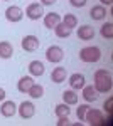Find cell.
Segmentation results:
<instances>
[{"mask_svg": "<svg viewBox=\"0 0 113 126\" xmlns=\"http://www.w3.org/2000/svg\"><path fill=\"white\" fill-rule=\"evenodd\" d=\"M113 87V79H112V74L106 71V69H98L94 72V89L98 93H110Z\"/></svg>", "mask_w": 113, "mask_h": 126, "instance_id": "6da1fadb", "label": "cell"}, {"mask_svg": "<svg viewBox=\"0 0 113 126\" xmlns=\"http://www.w3.org/2000/svg\"><path fill=\"white\" fill-rule=\"evenodd\" d=\"M79 59L86 62V64H93V62H98L101 59V50L100 47H94V46H90V47H83L79 50Z\"/></svg>", "mask_w": 113, "mask_h": 126, "instance_id": "7a4b0ae2", "label": "cell"}, {"mask_svg": "<svg viewBox=\"0 0 113 126\" xmlns=\"http://www.w3.org/2000/svg\"><path fill=\"white\" fill-rule=\"evenodd\" d=\"M46 59L49 62H52V64H57V62H61L64 59V50L59 46H51L46 50Z\"/></svg>", "mask_w": 113, "mask_h": 126, "instance_id": "3957f363", "label": "cell"}, {"mask_svg": "<svg viewBox=\"0 0 113 126\" xmlns=\"http://www.w3.org/2000/svg\"><path fill=\"white\" fill-rule=\"evenodd\" d=\"M5 19L9 22H12V24H17V22H20L24 19V10L20 7H17V5H12V7H9L5 10Z\"/></svg>", "mask_w": 113, "mask_h": 126, "instance_id": "277c9868", "label": "cell"}, {"mask_svg": "<svg viewBox=\"0 0 113 126\" xmlns=\"http://www.w3.org/2000/svg\"><path fill=\"white\" fill-rule=\"evenodd\" d=\"M103 113L100 111V109H94V108H90L88 109V113H86V118L85 121L88 123V125L91 126H100L101 125V119H103Z\"/></svg>", "mask_w": 113, "mask_h": 126, "instance_id": "5b68a950", "label": "cell"}, {"mask_svg": "<svg viewBox=\"0 0 113 126\" xmlns=\"http://www.w3.org/2000/svg\"><path fill=\"white\" fill-rule=\"evenodd\" d=\"M20 46L24 50H27V52H34V50H37L39 46H41V40L36 37V35H25L22 42H20Z\"/></svg>", "mask_w": 113, "mask_h": 126, "instance_id": "8992f818", "label": "cell"}, {"mask_svg": "<svg viewBox=\"0 0 113 126\" xmlns=\"http://www.w3.org/2000/svg\"><path fill=\"white\" fill-rule=\"evenodd\" d=\"M17 111H19V114L22 119H29V118H32L36 114V106L30 103V101H24V103H20V106L17 108Z\"/></svg>", "mask_w": 113, "mask_h": 126, "instance_id": "52a82bcc", "label": "cell"}, {"mask_svg": "<svg viewBox=\"0 0 113 126\" xmlns=\"http://www.w3.org/2000/svg\"><path fill=\"white\" fill-rule=\"evenodd\" d=\"M25 15L30 20H39L44 15V9H42L41 3H30L27 9H25Z\"/></svg>", "mask_w": 113, "mask_h": 126, "instance_id": "ba28073f", "label": "cell"}, {"mask_svg": "<svg viewBox=\"0 0 113 126\" xmlns=\"http://www.w3.org/2000/svg\"><path fill=\"white\" fill-rule=\"evenodd\" d=\"M17 113V106L14 101H3L2 106H0V114L3 118H12Z\"/></svg>", "mask_w": 113, "mask_h": 126, "instance_id": "9c48e42d", "label": "cell"}, {"mask_svg": "<svg viewBox=\"0 0 113 126\" xmlns=\"http://www.w3.org/2000/svg\"><path fill=\"white\" fill-rule=\"evenodd\" d=\"M86 79L83 74H79V72H74V74H71L69 76V86H71V89H74V91H79V89H83V86H85Z\"/></svg>", "mask_w": 113, "mask_h": 126, "instance_id": "30bf717a", "label": "cell"}, {"mask_svg": "<svg viewBox=\"0 0 113 126\" xmlns=\"http://www.w3.org/2000/svg\"><path fill=\"white\" fill-rule=\"evenodd\" d=\"M83 97H85L86 103H94V101H98V97H100V93L94 89V86H83Z\"/></svg>", "mask_w": 113, "mask_h": 126, "instance_id": "8fae6325", "label": "cell"}, {"mask_svg": "<svg viewBox=\"0 0 113 126\" xmlns=\"http://www.w3.org/2000/svg\"><path fill=\"white\" fill-rule=\"evenodd\" d=\"M66 76H68V72H66V67H54L52 69V72H51V81L52 82H56V84H61L63 81H66Z\"/></svg>", "mask_w": 113, "mask_h": 126, "instance_id": "7c38bea8", "label": "cell"}, {"mask_svg": "<svg viewBox=\"0 0 113 126\" xmlns=\"http://www.w3.org/2000/svg\"><path fill=\"white\" fill-rule=\"evenodd\" d=\"M44 71H46V67H44V64H42L41 61H32V62H29V72H30V76L39 78V76L44 74Z\"/></svg>", "mask_w": 113, "mask_h": 126, "instance_id": "4fadbf2b", "label": "cell"}, {"mask_svg": "<svg viewBox=\"0 0 113 126\" xmlns=\"http://www.w3.org/2000/svg\"><path fill=\"white\" fill-rule=\"evenodd\" d=\"M78 37L81 40H91L94 37V29L91 25H81L78 29Z\"/></svg>", "mask_w": 113, "mask_h": 126, "instance_id": "5bb4252c", "label": "cell"}, {"mask_svg": "<svg viewBox=\"0 0 113 126\" xmlns=\"http://www.w3.org/2000/svg\"><path fill=\"white\" fill-rule=\"evenodd\" d=\"M59 22H61V17H59V14H56V12H51V14H46L44 15V25H46L47 29H54Z\"/></svg>", "mask_w": 113, "mask_h": 126, "instance_id": "9a60e30c", "label": "cell"}, {"mask_svg": "<svg viewBox=\"0 0 113 126\" xmlns=\"http://www.w3.org/2000/svg\"><path fill=\"white\" fill-rule=\"evenodd\" d=\"M90 17L93 20H103L106 17V9L105 5H94L93 9L90 10Z\"/></svg>", "mask_w": 113, "mask_h": 126, "instance_id": "2e32d148", "label": "cell"}, {"mask_svg": "<svg viewBox=\"0 0 113 126\" xmlns=\"http://www.w3.org/2000/svg\"><path fill=\"white\" fill-rule=\"evenodd\" d=\"M12 54H14V47H12V44L7 42V40H2V42H0V57H2V59H10V57H12Z\"/></svg>", "mask_w": 113, "mask_h": 126, "instance_id": "e0dca14e", "label": "cell"}, {"mask_svg": "<svg viewBox=\"0 0 113 126\" xmlns=\"http://www.w3.org/2000/svg\"><path fill=\"white\" fill-rule=\"evenodd\" d=\"M34 84V79L30 78V76H24V78L19 79V82H17V89H19L20 93H27L29 89H30V86Z\"/></svg>", "mask_w": 113, "mask_h": 126, "instance_id": "ac0fdd59", "label": "cell"}, {"mask_svg": "<svg viewBox=\"0 0 113 126\" xmlns=\"http://www.w3.org/2000/svg\"><path fill=\"white\" fill-rule=\"evenodd\" d=\"M63 99H64V103H66L68 106H74L78 104V94H76L74 89H68L63 93Z\"/></svg>", "mask_w": 113, "mask_h": 126, "instance_id": "d6986e66", "label": "cell"}, {"mask_svg": "<svg viewBox=\"0 0 113 126\" xmlns=\"http://www.w3.org/2000/svg\"><path fill=\"white\" fill-rule=\"evenodd\" d=\"M54 32H56L57 37H61V39H68V37L71 35V32H73V30L69 29V27H66L63 22H59L56 27H54Z\"/></svg>", "mask_w": 113, "mask_h": 126, "instance_id": "ffe728a7", "label": "cell"}, {"mask_svg": "<svg viewBox=\"0 0 113 126\" xmlns=\"http://www.w3.org/2000/svg\"><path fill=\"white\" fill-rule=\"evenodd\" d=\"M27 94L32 97V99H39V97L44 96V87L41 86V84H37V82H34V84L30 86V89L27 91Z\"/></svg>", "mask_w": 113, "mask_h": 126, "instance_id": "44dd1931", "label": "cell"}, {"mask_svg": "<svg viewBox=\"0 0 113 126\" xmlns=\"http://www.w3.org/2000/svg\"><path fill=\"white\" fill-rule=\"evenodd\" d=\"M101 37L103 39H113V24L112 22H106L101 25V30H100Z\"/></svg>", "mask_w": 113, "mask_h": 126, "instance_id": "7402d4cb", "label": "cell"}, {"mask_svg": "<svg viewBox=\"0 0 113 126\" xmlns=\"http://www.w3.org/2000/svg\"><path fill=\"white\" fill-rule=\"evenodd\" d=\"M66 27H69V29L73 30L74 27H78V19H76V15H73V14H66L64 15V19L61 20Z\"/></svg>", "mask_w": 113, "mask_h": 126, "instance_id": "603a6c76", "label": "cell"}, {"mask_svg": "<svg viewBox=\"0 0 113 126\" xmlns=\"http://www.w3.org/2000/svg\"><path fill=\"white\" fill-rule=\"evenodd\" d=\"M54 113H56V116H57V118H63V116H69L71 109L68 108V104H66V103H63V104H57V106H56Z\"/></svg>", "mask_w": 113, "mask_h": 126, "instance_id": "cb8c5ba5", "label": "cell"}, {"mask_svg": "<svg viewBox=\"0 0 113 126\" xmlns=\"http://www.w3.org/2000/svg\"><path fill=\"white\" fill-rule=\"evenodd\" d=\"M88 109H90V104H79L78 111H76V116H78V119H79V121H85Z\"/></svg>", "mask_w": 113, "mask_h": 126, "instance_id": "d4e9b609", "label": "cell"}, {"mask_svg": "<svg viewBox=\"0 0 113 126\" xmlns=\"http://www.w3.org/2000/svg\"><path fill=\"white\" fill-rule=\"evenodd\" d=\"M103 108H105V111H106V113L112 116V113H113V97H108V99L105 101Z\"/></svg>", "mask_w": 113, "mask_h": 126, "instance_id": "484cf974", "label": "cell"}, {"mask_svg": "<svg viewBox=\"0 0 113 126\" xmlns=\"http://www.w3.org/2000/svg\"><path fill=\"white\" fill-rule=\"evenodd\" d=\"M69 3L76 7V9H81V7H85L86 3H88V0H69Z\"/></svg>", "mask_w": 113, "mask_h": 126, "instance_id": "4316f807", "label": "cell"}, {"mask_svg": "<svg viewBox=\"0 0 113 126\" xmlns=\"http://www.w3.org/2000/svg\"><path fill=\"white\" fill-rule=\"evenodd\" d=\"M64 125H71V123H69V118H68V116L59 118V121H57V126H64Z\"/></svg>", "mask_w": 113, "mask_h": 126, "instance_id": "83f0119b", "label": "cell"}, {"mask_svg": "<svg viewBox=\"0 0 113 126\" xmlns=\"http://www.w3.org/2000/svg\"><path fill=\"white\" fill-rule=\"evenodd\" d=\"M57 0H41V5H42V7H44V5H46V7H49V5H52V3H56Z\"/></svg>", "mask_w": 113, "mask_h": 126, "instance_id": "f1b7e54d", "label": "cell"}, {"mask_svg": "<svg viewBox=\"0 0 113 126\" xmlns=\"http://www.w3.org/2000/svg\"><path fill=\"white\" fill-rule=\"evenodd\" d=\"M3 99H5V89L0 87V101H3Z\"/></svg>", "mask_w": 113, "mask_h": 126, "instance_id": "f546056e", "label": "cell"}, {"mask_svg": "<svg viewBox=\"0 0 113 126\" xmlns=\"http://www.w3.org/2000/svg\"><path fill=\"white\" fill-rule=\"evenodd\" d=\"M101 5H113V0H100Z\"/></svg>", "mask_w": 113, "mask_h": 126, "instance_id": "4dcf8cb0", "label": "cell"}]
</instances>
